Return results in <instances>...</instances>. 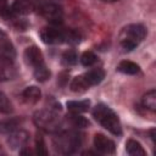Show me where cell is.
<instances>
[{
	"label": "cell",
	"instance_id": "cell-1",
	"mask_svg": "<svg viewBox=\"0 0 156 156\" xmlns=\"http://www.w3.org/2000/svg\"><path fill=\"white\" fill-rule=\"evenodd\" d=\"M93 117L110 133L115 135L122 134V126H121L119 118L107 105H104V104L96 105L93 110Z\"/></svg>",
	"mask_w": 156,
	"mask_h": 156
},
{
	"label": "cell",
	"instance_id": "cell-2",
	"mask_svg": "<svg viewBox=\"0 0 156 156\" xmlns=\"http://www.w3.org/2000/svg\"><path fill=\"white\" fill-rule=\"evenodd\" d=\"M146 35V29L141 24H129L124 27L119 33V43L124 50L135 49Z\"/></svg>",
	"mask_w": 156,
	"mask_h": 156
},
{
	"label": "cell",
	"instance_id": "cell-3",
	"mask_svg": "<svg viewBox=\"0 0 156 156\" xmlns=\"http://www.w3.org/2000/svg\"><path fill=\"white\" fill-rule=\"evenodd\" d=\"M34 123L43 130L56 133L60 130L62 122L60 116L51 110H40L34 113Z\"/></svg>",
	"mask_w": 156,
	"mask_h": 156
},
{
	"label": "cell",
	"instance_id": "cell-4",
	"mask_svg": "<svg viewBox=\"0 0 156 156\" xmlns=\"http://www.w3.org/2000/svg\"><path fill=\"white\" fill-rule=\"evenodd\" d=\"M80 135L77 132H63L54 139L55 149L61 154H72L80 146Z\"/></svg>",
	"mask_w": 156,
	"mask_h": 156
},
{
	"label": "cell",
	"instance_id": "cell-5",
	"mask_svg": "<svg viewBox=\"0 0 156 156\" xmlns=\"http://www.w3.org/2000/svg\"><path fill=\"white\" fill-rule=\"evenodd\" d=\"M68 29L63 30L56 27H45L40 30V38L46 44H61L67 43Z\"/></svg>",
	"mask_w": 156,
	"mask_h": 156
},
{
	"label": "cell",
	"instance_id": "cell-6",
	"mask_svg": "<svg viewBox=\"0 0 156 156\" xmlns=\"http://www.w3.org/2000/svg\"><path fill=\"white\" fill-rule=\"evenodd\" d=\"M37 9L39 13L51 23H58L62 20V10L54 2H43Z\"/></svg>",
	"mask_w": 156,
	"mask_h": 156
},
{
	"label": "cell",
	"instance_id": "cell-7",
	"mask_svg": "<svg viewBox=\"0 0 156 156\" xmlns=\"http://www.w3.org/2000/svg\"><path fill=\"white\" fill-rule=\"evenodd\" d=\"M94 146L99 152L106 154V155L113 154L115 150H116L115 143L110 138H107L106 135H104L101 133L95 134V136H94Z\"/></svg>",
	"mask_w": 156,
	"mask_h": 156
},
{
	"label": "cell",
	"instance_id": "cell-8",
	"mask_svg": "<svg viewBox=\"0 0 156 156\" xmlns=\"http://www.w3.org/2000/svg\"><path fill=\"white\" fill-rule=\"evenodd\" d=\"M24 61L33 68L44 65V56L37 46H29L24 51Z\"/></svg>",
	"mask_w": 156,
	"mask_h": 156
},
{
	"label": "cell",
	"instance_id": "cell-9",
	"mask_svg": "<svg viewBox=\"0 0 156 156\" xmlns=\"http://www.w3.org/2000/svg\"><path fill=\"white\" fill-rule=\"evenodd\" d=\"M11 9L16 15H27L32 12L35 9V6L30 0H16Z\"/></svg>",
	"mask_w": 156,
	"mask_h": 156
},
{
	"label": "cell",
	"instance_id": "cell-10",
	"mask_svg": "<svg viewBox=\"0 0 156 156\" xmlns=\"http://www.w3.org/2000/svg\"><path fill=\"white\" fill-rule=\"evenodd\" d=\"M40 96H41V93H40V89L32 85V87H28L23 90L22 93V98L24 100V102L27 104H35L40 100Z\"/></svg>",
	"mask_w": 156,
	"mask_h": 156
},
{
	"label": "cell",
	"instance_id": "cell-11",
	"mask_svg": "<svg viewBox=\"0 0 156 156\" xmlns=\"http://www.w3.org/2000/svg\"><path fill=\"white\" fill-rule=\"evenodd\" d=\"M83 76L85 77V79H87V82L89 83V85L91 87V85H96V84H99V83L104 79V77H105V72H104L102 69H100V68H94V69L88 71V72L84 73Z\"/></svg>",
	"mask_w": 156,
	"mask_h": 156
},
{
	"label": "cell",
	"instance_id": "cell-12",
	"mask_svg": "<svg viewBox=\"0 0 156 156\" xmlns=\"http://www.w3.org/2000/svg\"><path fill=\"white\" fill-rule=\"evenodd\" d=\"M28 133L24 130H18L15 132L10 135L9 138V143L12 147H17V146H23L27 141H28Z\"/></svg>",
	"mask_w": 156,
	"mask_h": 156
},
{
	"label": "cell",
	"instance_id": "cell-13",
	"mask_svg": "<svg viewBox=\"0 0 156 156\" xmlns=\"http://www.w3.org/2000/svg\"><path fill=\"white\" fill-rule=\"evenodd\" d=\"M89 83L87 82L85 77L84 76H77L72 79L71 82V90L74 91V93H83V91H87L89 89Z\"/></svg>",
	"mask_w": 156,
	"mask_h": 156
},
{
	"label": "cell",
	"instance_id": "cell-14",
	"mask_svg": "<svg viewBox=\"0 0 156 156\" xmlns=\"http://www.w3.org/2000/svg\"><path fill=\"white\" fill-rule=\"evenodd\" d=\"M90 101L89 100H82V101H68L67 108L73 113H82L89 110Z\"/></svg>",
	"mask_w": 156,
	"mask_h": 156
},
{
	"label": "cell",
	"instance_id": "cell-15",
	"mask_svg": "<svg viewBox=\"0 0 156 156\" xmlns=\"http://www.w3.org/2000/svg\"><path fill=\"white\" fill-rule=\"evenodd\" d=\"M126 151H127V154H129L132 156H139V155L144 156L146 154V151L143 149L141 144L139 141L132 140V139L127 141V144H126Z\"/></svg>",
	"mask_w": 156,
	"mask_h": 156
},
{
	"label": "cell",
	"instance_id": "cell-16",
	"mask_svg": "<svg viewBox=\"0 0 156 156\" xmlns=\"http://www.w3.org/2000/svg\"><path fill=\"white\" fill-rule=\"evenodd\" d=\"M117 69L124 74H136L139 72V66L132 61H121L117 66Z\"/></svg>",
	"mask_w": 156,
	"mask_h": 156
},
{
	"label": "cell",
	"instance_id": "cell-17",
	"mask_svg": "<svg viewBox=\"0 0 156 156\" xmlns=\"http://www.w3.org/2000/svg\"><path fill=\"white\" fill-rule=\"evenodd\" d=\"M143 106L150 111H155L156 108V91L150 90L143 96Z\"/></svg>",
	"mask_w": 156,
	"mask_h": 156
},
{
	"label": "cell",
	"instance_id": "cell-18",
	"mask_svg": "<svg viewBox=\"0 0 156 156\" xmlns=\"http://www.w3.org/2000/svg\"><path fill=\"white\" fill-rule=\"evenodd\" d=\"M34 77L37 78V80L39 82H45L49 79L50 77V71L48 69V67L44 65H40L38 67H34Z\"/></svg>",
	"mask_w": 156,
	"mask_h": 156
},
{
	"label": "cell",
	"instance_id": "cell-19",
	"mask_svg": "<svg viewBox=\"0 0 156 156\" xmlns=\"http://www.w3.org/2000/svg\"><path fill=\"white\" fill-rule=\"evenodd\" d=\"M68 118H69L71 123H72L74 127H77V128H85V127H88V124H89L88 119H87L85 117L80 116L79 113H73V112H71V115L68 116Z\"/></svg>",
	"mask_w": 156,
	"mask_h": 156
},
{
	"label": "cell",
	"instance_id": "cell-20",
	"mask_svg": "<svg viewBox=\"0 0 156 156\" xmlns=\"http://www.w3.org/2000/svg\"><path fill=\"white\" fill-rule=\"evenodd\" d=\"M12 110H13L12 104L9 100V98L4 93H0V112L1 113H11Z\"/></svg>",
	"mask_w": 156,
	"mask_h": 156
},
{
	"label": "cell",
	"instance_id": "cell-21",
	"mask_svg": "<svg viewBox=\"0 0 156 156\" xmlns=\"http://www.w3.org/2000/svg\"><path fill=\"white\" fill-rule=\"evenodd\" d=\"M96 60H98L96 55H95L94 52H91V51H85V52H83V55L80 56V62H82V65H83V66H87V67L93 66V65L96 62Z\"/></svg>",
	"mask_w": 156,
	"mask_h": 156
},
{
	"label": "cell",
	"instance_id": "cell-22",
	"mask_svg": "<svg viewBox=\"0 0 156 156\" xmlns=\"http://www.w3.org/2000/svg\"><path fill=\"white\" fill-rule=\"evenodd\" d=\"M77 58H78V56H77L76 51H73V50L66 51V52L63 54V56H62V61H63V63L67 65V66L76 65V63H77Z\"/></svg>",
	"mask_w": 156,
	"mask_h": 156
},
{
	"label": "cell",
	"instance_id": "cell-23",
	"mask_svg": "<svg viewBox=\"0 0 156 156\" xmlns=\"http://www.w3.org/2000/svg\"><path fill=\"white\" fill-rule=\"evenodd\" d=\"M16 127H17V121H16V119H11V121L7 119V121L0 122V132H1V133L12 132Z\"/></svg>",
	"mask_w": 156,
	"mask_h": 156
},
{
	"label": "cell",
	"instance_id": "cell-24",
	"mask_svg": "<svg viewBox=\"0 0 156 156\" xmlns=\"http://www.w3.org/2000/svg\"><path fill=\"white\" fill-rule=\"evenodd\" d=\"M35 145H37V154H39V155H46L48 154V150H46V147H45V143H44V139L39 135L38 138H37V143H35Z\"/></svg>",
	"mask_w": 156,
	"mask_h": 156
},
{
	"label": "cell",
	"instance_id": "cell-25",
	"mask_svg": "<svg viewBox=\"0 0 156 156\" xmlns=\"http://www.w3.org/2000/svg\"><path fill=\"white\" fill-rule=\"evenodd\" d=\"M6 1H7V0H0V10L6 6Z\"/></svg>",
	"mask_w": 156,
	"mask_h": 156
},
{
	"label": "cell",
	"instance_id": "cell-26",
	"mask_svg": "<svg viewBox=\"0 0 156 156\" xmlns=\"http://www.w3.org/2000/svg\"><path fill=\"white\" fill-rule=\"evenodd\" d=\"M102 1H105V2H113V1H117V0H102Z\"/></svg>",
	"mask_w": 156,
	"mask_h": 156
}]
</instances>
